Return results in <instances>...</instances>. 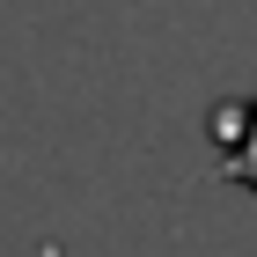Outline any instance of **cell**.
<instances>
[{
    "mask_svg": "<svg viewBox=\"0 0 257 257\" xmlns=\"http://www.w3.org/2000/svg\"><path fill=\"white\" fill-rule=\"evenodd\" d=\"M206 140H213V169L242 191H257V96H228L206 110Z\"/></svg>",
    "mask_w": 257,
    "mask_h": 257,
    "instance_id": "6da1fadb",
    "label": "cell"
}]
</instances>
